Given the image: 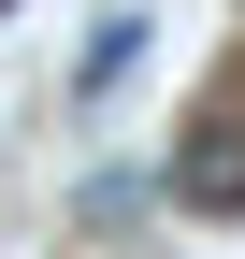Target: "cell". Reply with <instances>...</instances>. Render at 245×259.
Instances as JSON below:
<instances>
[{
	"label": "cell",
	"instance_id": "3",
	"mask_svg": "<svg viewBox=\"0 0 245 259\" xmlns=\"http://www.w3.org/2000/svg\"><path fill=\"white\" fill-rule=\"evenodd\" d=\"M0 15H15V0H0Z\"/></svg>",
	"mask_w": 245,
	"mask_h": 259
},
{
	"label": "cell",
	"instance_id": "1",
	"mask_svg": "<svg viewBox=\"0 0 245 259\" xmlns=\"http://www.w3.org/2000/svg\"><path fill=\"white\" fill-rule=\"evenodd\" d=\"M130 58H144V15H115V29H87V58H72V87H87V101H101V87L130 72Z\"/></svg>",
	"mask_w": 245,
	"mask_h": 259
},
{
	"label": "cell",
	"instance_id": "2",
	"mask_svg": "<svg viewBox=\"0 0 245 259\" xmlns=\"http://www.w3.org/2000/svg\"><path fill=\"white\" fill-rule=\"evenodd\" d=\"M188 202H245V158L231 144H188Z\"/></svg>",
	"mask_w": 245,
	"mask_h": 259
}]
</instances>
